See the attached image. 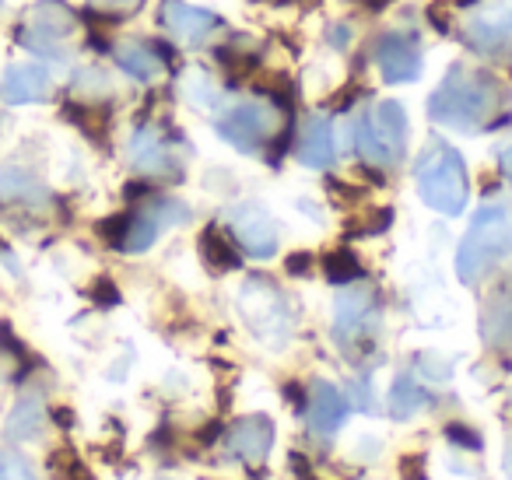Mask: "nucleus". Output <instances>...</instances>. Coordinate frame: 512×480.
<instances>
[{
  "instance_id": "nucleus-1",
  "label": "nucleus",
  "mask_w": 512,
  "mask_h": 480,
  "mask_svg": "<svg viewBox=\"0 0 512 480\" xmlns=\"http://www.w3.org/2000/svg\"><path fill=\"white\" fill-rule=\"evenodd\" d=\"M495 102L498 85L491 81V74L453 67L428 99V116H432V123L456 130V134H474L495 113Z\"/></svg>"
},
{
  "instance_id": "nucleus-2",
  "label": "nucleus",
  "mask_w": 512,
  "mask_h": 480,
  "mask_svg": "<svg viewBox=\"0 0 512 480\" xmlns=\"http://www.w3.org/2000/svg\"><path fill=\"white\" fill-rule=\"evenodd\" d=\"M414 186H418V197L425 200V207H432L435 214L456 218V214L467 211V200H470L467 165H463L460 151L442 141V137H432L421 148L418 165H414Z\"/></svg>"
},
{
  "instance_id": "nucleus-3",
  "label": "nucleus",
  "mask_w": 512,
  "mask_h": 480,
  "mask_svg": "<svg viewBox=\"0 0 512 480\" xmlns=\"http://www.w3.org/2000/svg\"><path fill=\"white\" fill-rule=\"evenodd\" d=\"M512 253V218L505 204H484L470 218V228L463 232L456 249V274L463 284H477L488 277L505 256Z\"/></svg>"
},
{
  "instance_id": "nucleus-4",
  "label": "nucleus",
  "mask_w": 512,
  "mask_h": 480,
  "mask_svg": "<svg viewBox=\"0 0 512 480\" xmlns=\"http://www.w3.org/2000/svg\"><path fill=\"white\" fill-rule=\"evenodd\" d=\"M351 134H355L358 155L369 165H379V169L397 165L407 155V134H411L404 102L379 99L376 106L358 109L351 120Z\"/></svg>"
},
{
  "instance_id": "nucleus-5",
  "label": "nucleus",
  "mask_w": 512,
  "mask_h": 480,
  "mask_svg": "<svg viewBox=\"0 0 512 480\" xmlns=\"http://www.w3.org/2000/svg\"><path fill=\"white\" fill-rule=\"evenodd\" d=\"M235 305H239L242 323L249 326L256 340L271 351H285L295 337V316L288 309L285 295L274 288L267 277H246L235 295Z\"/></svg>"
},
{
  "instance_id": "nucleus-6",
  "label": "nucleus",
  "mask_w": 512,
  "mask_h": 480,
  "mask_svg": "<svg viewBox=\"0 0 512 480\" xmlns=\"http://www.w3.org/2000/svg\"><path fill=\"white\" fill-rule=\"evenodd\" d=\"M379 330V302L369 288H344L334 302V340L358 358Z\"/></svg>"
},
{
  "instance_id": "nucleus-7",
  "label": "nucleus",
  "mask_w": 512,
  "mask_h": 480,
  "mask_svg": "<svg viewBox=\"0 0 512 480\" xmlns=\"http://www.w3.org/2000/svg\"><path fill=\"white\" fill-rule=\"evenodd\" d=\"M281 116L278 109L271 106V102L264 99H242L235 102V106H228L225 113H221V137H225L232 148L239 151H256L260 144L271 141V134L278 130Z\"/></svg>"
},
{
  "instance_id": "nucleus-8",
  "label": "nucleus",
  "mask_w": 512,
  "mask_h": 480,
  "mask_svg": "<svg viewBox=\"0 0 512 480\" xmlns=\"http://www.w3.org/2000/svg\"><path fill=\"white\" fill-rule=\"evenodd\" d=\"M228 228L253 260H274L278 256V221L271 218L264 204H256V200L235 204L228 211Z\"/></svg>"
},
{
  "instance_id": "nucleus-9",
  "label": "nucleus",
  "mask_w": 512,
  "mask_h": 480,
  "mask_svg": "<svg viewBox=\"0 0 512 480\" xmlns=\"http://www.w3.org/2000/svg\"><path fill=\"white\" fill-rule=\"evenodd\" d=\"M74 29H78V22H74V15L64 8V4L43 0V4H36V11H32L29 50L43 53V57H50V60H64L67 57L64 43L74 36Z\"/></svg>"
},
{
  "instance_id": "nucleus-10",
  "label": "nucleus",
  "mask_w": 512,
  "mask_h": 480,
  "mask_svg": "<svg viewBox=\"0 0 512 480\" xmlns=\"http://www.w3.org/2000/svg\"><path fill=\"white\" fill-rule=\"evenodd\" d=\"M225 449L242 463H264L274 449V421L267 414L235 417L225 428Z\"/></svg>"
},
{
  "instance_id": "nucleus-11",
  "label": "nucleus",
  "mask_w": 512,
  "mask_h": 480,
  "mask_svg": "<svg viewBox=\"0 0 512 480\" xmlns=\"http://www.w3.org/2000/svg\"><path fill=\"white\" fill-rule=\"evenodd\" d=\"M376 67L390 85H411L421 74V43L411 32H390L376 46Z\"/></svg>"
},
{
  "instance_id": "nucleus-12",
  "label": "nucleus",
  "mask_w": 512,
  "mask_h": 480,
  "mask_svg": "<svg viewBox=\"0 0 512 480\" xmlns=\"http://www.w3.org/2000/svg\"><path fill=\"white\" fill-rule=\"evenodd\" d=\"M190 218L186 207L179 200H155L151 207H144L137 218L127 221V235H123V249L127 253H144V249L155 246V239L172 225H183Z\"/></svg>"
},
{
  "instance_id": "nucleus-13",
  "label": "nucleus",
  "mask_w": 512,
  "mask_h": 480,
  "mask_svg": "<svg viewBox=\"0 0 512 480\" xmlns=\"http://www.w3.org/2000/svg\"><path fill=\"white\" fill-rule=\"evenodd\" d=\"M467 39L484 53H498L512 43V0H488L484 8L467 15Z\"/></svg>"
},
{
  "instance_id": "nucleus-14",
  "label": "nucleus",
  "mask_w": 512,
  "mask_h": 480,
  "mask_svg": "<svg viewBox=\"0 0 512 480\" xmlns=\"http://www.w3.org/2000/svg\"><path fill=\"white\" fill-rule=\"evenodd\" d=\"M162 18H165V29H169V36L176 39V43L183 46H204L207 39L218 32V18L211 15V11H200L193 8V4H186V0H169L162 8Z\"/></svg>"
},
{
  "instance_id": "nucleus-15",
  "label": "nucleus",
  "mask_w": 512,
  "mask_h": 480,
  "mask_svg": "<svg viewBox=\"0 0 512 480\" xmlns=\"http://www.w3.org/2000/svg\"><path fill=\"white\" fill-rule=\"evenodd\" d=\"M50 71L39 64H11L0 81V95L8 106H36L50 99Z\"/></svg>"
},
{
  "instance_id": "nucleus-16",
  "label": "nucleus",
  "mask_w": 512,
  "mask_h": 480,
  "mask_svg": "<svg viewBox=\"0 0 512 480\" xmlns=\"http://www.w3.org/2000/svg\"><path fill=\"white\" fill-rule=\"evenodd\" d=\"M309 424H313L316 435H334L337 428L344 424V417H348V396L341 393L337 386H330V382H313V389H309Z\"/></svg>"
},
{
  "instance_id": "nucleus-17",
  "label": "nucleus",
  "mask_w": 512,
  "mask_h": 480,
  "mask_svg": "<svg viewBox=\"0 0 512 480\" xmlns=\"http://www.w3.org/2000/svg\"><path fill=\"white\" fill-rule=\"evenodd\" d=\"M337 158V141H334V123L327 116H309L299 137V162L306 169H327Z\"/></svg>"
},
{
  "instance_id": "nucleus-18",
  "label": "nucleus",
  "mask_w": 512,
  "mask_h": 480,
  "mask_svg": "<svg viewBox=\"0 0 512 480\" xmlns=\"http://www.w3.org/2000/svg\"><path fill=\"white\" fill-rule=\"evenodd\" d=\"M127 155H130V165H134L137 172H144V176H165V172L172 169V155L155 127L134 130Z\"/></svg>"
},
{
  "instance_id": "nucleus-19",
  "label": "nucleus",
  "mask_w": 512,
  "mask_h": 480,
  "mask_svg": "<svg viewBox=\"0 0 512 480\" xmlns=\"http://www.w3.org/2000/svg\"><path fill=\"white\" fill-rule=\"evenodd\" d=\"M176 92H179V102L190 106V109H197V113H214V109L221 106L218 81H214L204 67H190V71H183Z\"/></svg>"
},
{
  "instance_id": "nucleus-20",
  "label": "nucleus",
  "mask_w": 512,
  "mask_h": 480,
  "mask_svg": "<svg viewBox=\"0 0 512 480\" xmlns=\"http://www.w3.org/2000/svg\"><path fill=\"white\" fill-rule=\"evenodd\" d=\"M481 333L488 344L512 347V284L498 291V295H491V302L484 305Z\"/></svg>"
},
{
  "instance_id": "nucleus-21",
  "label": "nucleus",
  "mask_w": 512,
  "mask_h": 480,
  "mask_svg": "<svg viewBox=\"0 0 512 480\" xmlns=\"http://www.w3.org/2000/svg\"><path fill=\"white\" fill-rule=\"evenodd\" d=\"M435 396L428 393L425 386H421L414 375H400V379H393L390 386V414L397 417V421H407V417H414L418 410L432 407Z\"/></svg>"
},
{
  "instance_id": "nucleus-22",
  "label": "nucleus",
  "mask_w": 512,
  "mask_h": 480,
  "mask_svg": "<svg viewBox=\"0 0 512 480\" xmlns=\"http://www.w3.org/2000/svg\"><path fill=\"white\" fill-rule=\"evenodd\" d=\"M116 67L137 81H158L165 71L162 60H158L155 53L141 43H120L116 46Z\"/></svg>"
},
{
  "instance_id": "nucleus-23",
  "label": "nucleus",
  "mask_w": 512,
  "mask_h": 480,
  "mask_svg": "<svg viewBox=\"0 0 512 480\" xmlns=\"http://www.w3.org/2000/svg\"><path fill=\"white\" fill-rule=\"evenodd\" d=\"M341 81H344L341 57H330V53H323V57H316L313 64H309V71H306V95H309V99H323V95L334 92Z\"/></svg>"
},
{
  "instance_id": "nucleus-24",
  "label": "nucleus",
  "mask_w": 512,
  "mask_h": 480,
  "mask_svg": "<svg viewBox=\"0 0 512 480\" xmlns=\"http://www.w3.org/2000/svg\"><path fill=\"white\" fill-rule=\"evenodd\" d=\"M43 424H46L43 403H39L36 396H29V400L18 403L15 414L8 417V435L11 438H36L39 431H43Z\"/></svg>"
},
{
  "instance_id": "nucleus-25",
  "label": "nucleus",
  "mask_w": 512,
  "mask_h": 480,
  "mask_svg": "<svg viewBox=\"0 0 512 480\" xmlns=\"http://www.w3.org/2000/svg\"><path fill=\"white\" fill-rule=\"evenodd\" d=\"M50 470L57 480H95L92 473H88V466L81 463L78 456H74L71 449H57L50 456Z\"/></svg>"
},
{
  "instance_id": "nucleus-26",
  "label": "nucleus",
  "mask_w": 512,
  "mask_h": 480,
  "mask_svg": "<svg viewBox=\"0 0 512 480\" xmlns=\"http://www.w3.org/2000/svg\"><path fill=\"white\" fill-rule=\"evenodd\" d=\"M74 88H78V95H85V99H102V95H109L116 85H113V78H109L106 71L92 67V71H81V74H78Z\"/></svg>"
},
{
  "instance_id": "nucleus-27",
  "label": "nucleus",
  "mask_w": 512,
  "mask_h": 480,
  "mask_svg": "<svg viewBox=\"0 0 512 480\" xmlns=\"http://www.w3.org/2000/svg\"><path fill=\"white\" fill-rule=\"evenodd\" d=\"M418 372H421V379H428V382H449L453 379V361H449L446 354L425 351V354H418Z\"/></svg>"
},
{
  "instance_id": "nucleus-28",
  "label": "nucleus",
  "mask_w": 512,
  "mask_h": 480,
  "mask_svg": "<svg viewBox=\"0 0 512 480\" xmlns=\"http://www.w3.org/2000/svg\"><path fill=\"white\" fill-rule=\"evenodd\" d=\"M200 249H204L207 263H211L214 270H235V267H239V260H235V256H232V249H228L225 242H221L214 232H207V235H204V242H200Z\"/></svg>"
},
{
  "instance_id": "nucleus-29",
  "label": "nucleus",
  "mask_w": 512,
  "mask_h": 480,
  "mask_svg": "<svg viewBox=\"0 0 512 480\" xmlns=\"http://www.w3.org/2000/svg\"><path fill=\"white\" fill-rule=\"evenodd\" d=\"M0 480H39L32 463L11 449H0Z\"/></svg>"
},
{
  "instance_id": "nucleus-30",
  "label": "nucleus",
  "mask_w": 512,
  "mask_h": 480,
  "mask_svg": "<svg viewBox=\"0 0 512 480\" xmlns=\"http://www.w3.org/2000/svg\"><path fill=\"white\" fill-rule=\"evenodd\" d=\"M446 438H449L453 445H460V449H470V452H481V449H484L481 435H477V431H470V428H463V424H449V428H446Z\"/></svg>"
},
{
  "instance_id": "nucleus-31",
  "label": "nucleus",
  "mask_w": 512,
  "mask_h": 480,
  "mask_svg": "<svg viewBox=\"0 0 512 480\" xmlns=\"http://www.w3.org/2000/svg\"><path fill=\"white\" fill-rule=\"evenodd\" d=\"M327 274L334 277V281H351V277L358 274V267H355V256H348V253H341V256H330V260H327Z\"/></svg>"
},
{
  "instance_id": "nucleus-32",
  "label": "nucleus",
  "mask_w": 512,
  "mask_h": 480,
  "mask_svg": "<svg viewBox=\"0 0 512 480\" xmlns=\"http://www.w3.org/2000/svg\"><path fill=\"white\" fill-rule=\"evenodd\" d=\"M400 480H428L425 456H404L400 459Z\"/></svg>"
},
{
  "instance_id": "nucleus-33",
  "label": "nucleus",
  "mask_w": 512,
  "mask_h": 480,
  "mask_svg": "<svg viewBox=\"0 0 512 480\" xmlns=\"http://www.w3.org/2000/svg\"><path fill=\"white\" fill-rule=\"evenodd\" d=\"M351 400H355V407L365 410V414H369V410H376V400H372V386L365 379H358L355 386H351Z\"/></svg>"
},
{
  "instance_id": "nucleus-34",
  "label": "nucleus",
  "mask_w": 512,
  "mask_h": 480,
  "mask_svg": "<svg viewBox=\"0 0 512 480\" xmlns=\"http://www.w3.org/2000/svg\"><path fill=\"white\" fill-rule=\"evenodd\" d=\"M292 473H295L299 480H320V477L313 473V466H309V459L302 456V452H292Z\"/></svg>"
},
{
  "instance_id": "nucleus-35",
  "label": "nucleus",
  "mask_w": 512,
  "mask_h": 480,
  "mask_svg": "<svg viewBox=\"0 0 512 480\" xmlns=\"http://www.w3.org/2000/svg\"><path fill=\"white\" fill-rule=\"evenodd\" d=\"M309 267H313V256L309 253H295V256H288V270H292V274H309Z\"/></svg>"
},
{
  "instance_id": "nucleus-36",
  "label": "nucleus",
  "mask_w": 512,
  "mask_h": 480,
  "mask_svg": "<svg viewBox=\"0 0 512 480\" xmlns=\"http://www.w3.org/2000/svg\"><path fill=\"white\" fill-rule=\"evenodd\" d=\"M218 435H225V428H221V424H207V428L200 431V445H211V442H218Z\"/></svg>"
},
{
  "instance_id": "nucleus-37",
  "label": "nucleus",
  "mask_w": 512,
  "mask_h": 480,
  "mask_svg": "<svg viewBox=\"0 0 512 480\" xmlns=\"http://www.w3.org/2000/svg\"><path fill=\"white\" fill-rule=\"evenodd\" d=\"M88 4H95V8H116V11H123V8H134L137 0H88Z\"/></svg>"
},
{
  "instance_id": "nucleus-38",
  "label": "nucleus",
  "mask_w": 512,
  "mask_h": 480,
  "mask_svg": "<svg viewBox=\"0 0 512 480\" xmlns=\"http://www.w3.org/2000/svg\"><path fill=\"white\" fill-rule=\"evenodd\" d=\"M502 165H505V172H509V179H512V148L502 151Z\"/></svg>"
}]
</instances>
